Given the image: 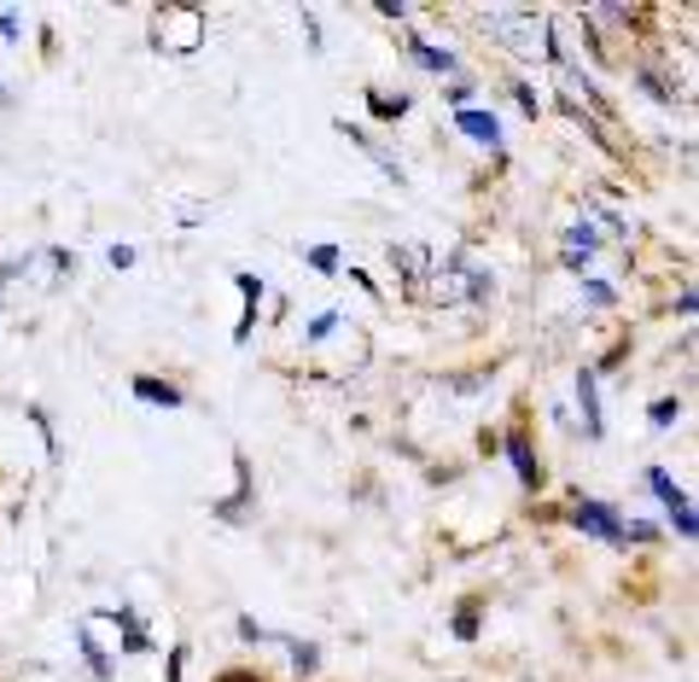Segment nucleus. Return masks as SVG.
Wrapping results in <instances>:
<instances>
[{"instance_id":"1","label":"nucleus","mask_w":699,"mask_h":682,"mask_svg":"<svg viewBox=\"0 0 699 682\" xmlns=\"http://www.w3.org/2000/svg\"><path fill=\"white\" fill-rule=\"evenodd\" d=\"M647 490H653V496H659L664 507H671V519H676V531H682V537H694V531H699V525H694V502L682 496L676 479H671L664 467H647Z\"/></svg>"},{"instance_id":"2","label":"nucleus","mask_w":699,"mask_h":682,"mask_svg":"<svg viewBox=\"0 0 699 682\" xmlns=\"http://www.w3.org/2000/svg\"><path fill=\"white\" fill-rule=\"evenodd\" d=\"M577 531H589L601 542H641L636 531H624V519L612 514V507H601V502H577Z\"/></svg>"},{"instance_id":"3","label":"nucleus","mask_w":699,"mask_h":682,"mask_svg":"<svg viewBox=\"0 0 699 682\" xmlns=\"http://www.w3.org/2000/svg\"><path fill=\"white\" fill-rule=\"evenodd\" d=\"M455 129H460V134H472V141H484V146H502V123H496L490 111L460 106V111H455Z\"/></svg>"},{"instance_id":"4","label":"nucleus","mask_w":699,"mask_h":682,"mask_svg":"<svg viewBox=\"0 0 699 682\" xmlns=\"http://www.w3.org/2000/svg\"><path fill=\"white\" fill-rule=\"evenodd\" d=\"M577 403H583V426H589V438H601V432H606V420H601V397H594V373H577Z\"/></svg>"},{"instance_id":"5","label":"nucleus","mask_w":699,"mask_h":682,"mask_svg":"<svg viewBox=\"0 0 699 682\" xmlns=\"http://www.w3.org/2000/svg\"><path fill=\"white\" fill-rule=\"evenodd\" d=\"M134 397H141V403H164V408H181V403H186V397H181L176 385L152 380V373H141V380H134Z\"/></svg>"},{"instance_id":"6","label":"nucleus","mask_w":699,"mask_h":682,"mask_svg":"<svg viewBox=\"0 0 699 682\" xmlns=\"http://www.w3.org/2000/svg\"><path fill=\"white\" fill-rule=\"evenodd\" d=\"M594 251H601V246H594V228H589V222L566 234V263H571V268H583V263L594 258Z\"/></svg>"},{"instance_id":"7","label":"nucleus","mask_w":699,"mask_h":682,"mask_svg":"<svg viewBox=\"0 0 699 682\" xmlns=\"http://www.w3.org/2000/svg\"><path fill=\"white\" fill-rule=\"evenodd\" d=\"M507 455H514V472H519V484H537L542 472H537V455H531V443H525L519 432L507 438Z\"/></svg>"},{"instance_id":"8","label":"nucleus","mask_w":699,"mask_h":682,"mask_svg":"<svg viewBox=\"0 0 699 682\" xmlns=\"http://www.w3.org/2000/svg\"><path fill=\"white\" fill-rule=\"evenodd\" d=\"M414 59L425 64V71H455V53L449 47H432V41H414Z\"/></svg>"},{"instance_id":"9","label":"nucleus","mask_w":699,"mask_h":682,"mask_svg":"<svg viewBox=\"0 0 699 682\" xmlns=\"http://www.w3.org/2000/svg\"><path fill=\"white\" fill-rule=\"evenodd\" d=\"M402 111H408V94H373V117L390 123V117H402Z\"/></svg>"},{"instance_id":"10","label":"nucleus","mask_w":699,"mask_h":682,"mask_svg":"<svg viewBox=\"0 0 699 682\" xmlns=\"http://www.w3.org/2000/svg\"><path fill=\"white\" fill-rule=\"evenodd\" d=\"M647 415H653V426H671V420L682 415V403H676V397H659L653 408H647Z\"/></svg>"},{"instance_id":"11","label":"nucleus","mask_w":699,"mask_h":682,"mask_svg":"<svg viewBox=\"0 0 699 682\" xmlns=\"http://www.w3.org/2000/svg\"><path fill=\"white\" fill-rule=\"evenodd\" d=\"M310 268H321V275H333V268H338V251H333V246H315V251H310Z\"/></svg>"},{"instance_id":"12","label":"nucleus","mask_w":699,"mask_h":682,"mask_svg":"<svg viewBox=\"0 0 699 682\" xmlns=\"http://www.w3.org/2000/svg\"><path fill=\"white\" fill-rule=\"evenodd\" d=\"M292 659H298V671H315V659H321V654H315L310 642H292Z\"/></svg>"},{"instance_id":"13","label":"nucleus","mask_w":699,"mask_h":682,"mask_svg":"<svg viewBox=\"0 0 699 682\" xmlns=\"http://www.w3.org/2000/svg\"><path fill=\"white\" fill-rule=\"evenodd\" d=\"M333 327H338V315H333V310H327V315H315V321H310V338H327Z\"/></svg>"},{"instance_id":"14","label":"nucleus","mask_w":699,"mask_h":682,"mask_svg":"<svg viewBox=\"0 0 699 682\" xmlns=\"http://www.w3.org/2000/svg\"><path fill=\"white\" fill-rule=\"evenodd\" d=\"M106 258H111V268H129V263H134V251H129V246H111Z\"/></svg>"},{"instance_id":"15","label":"nucleus","mask_w":699,"mask_h":682,"mask_svg":"<svg viewBox=\"0 0 699 682\" xmlns=\"http://www.w3.org/2000/svg\"><path fill=\"white\" fill-rule=\"evenodd\" d=\"M228 682H251V677H228Z\"/></svg>"},{"instance_id":"16","label":"nucleus","mask_w":699,"mask_h":682,"mask_svg":"<svg viewBox=\"0 0 699 682\" xmlns=\"http://www.w3.org/2000/svg\"><path fill=\"white\" fill-rule=\"evenodd\" d=\"M0 99H7V88H0Z\"/></svg>"}]
</instances>
